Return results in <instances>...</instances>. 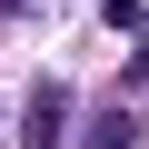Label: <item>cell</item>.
Returning <instances> with one entry per match:
<instances>
[{
    "label": "cell",
    "mask_w": 149,
    "mask_h": 149,
    "mask_svg": "<svg viewBox=\"0 0 149 149\" xmlns=\"http://www.w3.org/2000/svg\"><path fill=\"white\" fill-rule=\"evenodd\" d=\"M20 129H30V149H50V139H60V129H70V100H60V90H40V100H30V119H20Z\"/></svg>",
    "instance_id": "cell-1"
},
{
    "label": "cell",
    "mask_w": 149,
    "mask_h": 149,
    "mask_svg": "<svg viewBox=\"0 0 149 149\" xmlns=\"http://www.w3.org/2000/svg\"><path fill=\"white\" fill-rule=\"evenodd\" d=\"M80 149H129V119H90V129H80Z\"/></svg>",
    "instance_id": "cell-2"
},
{
    "label": "cell",
    "mask_w": 149,
    "mask_h": 149,
    "mask_svg": "<svg viewBox=\"0 0 149 149\" xmlns=\"http://www.w3.org/2000/svg\"><path fill=\"white\" fill-rule=\"evenodd\" d=\"M139 70H149V60H139Z\"/></svg>",
    "instance_id": "cell-3"
}]
</instances>
